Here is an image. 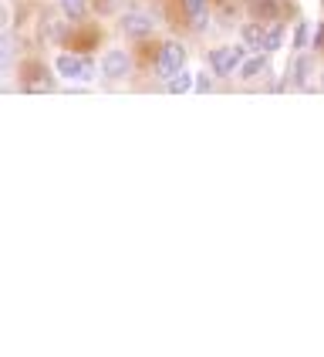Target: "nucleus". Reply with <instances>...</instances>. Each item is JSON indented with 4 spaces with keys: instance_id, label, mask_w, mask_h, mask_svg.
Instances as JSON below:
<instances>
[{
    "instance_id": "obj_1",
    "label": "nucleus",
    "mask_w": 324,
    "mask_h": 357,
    "mask_svg": "<svg viewBox=\"0 0 324 357\" xmlns=\"http://www.w3.org/2000/svg\"><path fill=\"white\" fill-rule=\"evenodd\" d=\"M54 71L64 81L88 84V81H95L101 75V64H95V61L88 58V51L84 54H78V51H61V54H54Z\"/></svg>"
},
{
    "instance_id": "obj_2",
    "label": "nucleus",
    "mask_w": 324,
    "mask_h": 357,
    "mask_svg": "<svg viewBox=\"0 0 324 357\" xmlns=\"http://www.w3.org/2000/svg\"><path fill=\"white\" fill-rule=\"evenodd\" d=\"M54 78H58L54 64L47 68L38 58L20 61V91H27V95H47V91H54Z\"/></svg>"
},
{
    "instance_id": "obj_3",
    "label": "nucleus",
    "mask_w": 324,
    "mask_h": 357,
    "mask_svg": "<svg viewBox=\"0 0 324 357\" xmlns=\"http://www.w3.org/2000/svg\"><path fill=\"white\" fill-rule=\"evenodd\" d=\"M182 68H186V44L176 38L159 40V47L152 54V75L159 81H169L172 75H179Z\"/></svg>"
},
{
    "instance_id": "obj_4",
    "label": "nucleus",
    "mask_w": 324,
    "mask_h": 357,
    "mask_svg": "<svg viewBox=\"0 0 324 357\" xmlns=\"http://www.w3.org/2000/svg\"><path fill=\"white\" fill-rule=\"evenodd\" d=\"M101 75L98 78L105 81V84H122V81L132 78V71L139 68V61L132 58L125 47H108L105 54H101Z\"/></svg>"
},
{
    "instance_id": "obj_5",
    "label": "nucleus",
    "mask_w": 324,
    "mask_h": 357,
    "mask_svg": "<svg viewBox=\"0 0 324 357\" xmlns=\"http://www.w3.org/2000/svg\"><path fill=\"white\" fill-rule=\"evenodd\" d=\"M156 27H159L156 14H149V10H142V7H125L119 14V31L128 40H152Z\"/></svg>"
},
{
    "instance_id": "obj_6",
    "label": "nucleus",
    "mask_w": 324,
    "mask_h": 357,
    "mask_svg": "<svg viewBox=\"0 0 324 357\" xmlns=\"http://www.w3.org/2000/svg\"><path fill=\"white\" fill-rule=\"evenodd\" d=\"M250 51H246V44H223V47H213L209 51V71L216 75V78H237V68L243 64Z\"/></svg>"
},
{
    "instance_id": "obj_7",
    "label": "nucleus",
    "mask_w": 324,
    "mask_h": 357,
    "mask_svg": "<svg viewBox=\"0 0 324 357\" xmlns=\"http://www.w3.org/2000/svg\"><path fill=\"white\" fill-rule=\"evenodd\" d=\"M176 14L182 17V31H193V34H202L213 24L209 0H176Z\"/></svg>"
},
{
    "instance_id": "obj_8",
    "label": "nucleus",
    "mask_w": 324,
    "mask_h": 357,
    "mask_svg": "<svg viewBox=\"0 0 324 357\" xmlns=\"http://www.w3.org/2000/svg\"><path fill=\"white\" fill-rule=\"evenodd\" d=\"M68 24H71V20L64 17V14L54 17L51 10H44V14L38 17V44H44V47L61 44V47H64V44H68V34H71V27H68Z\"/></svg>"
},
{
    "instance_id": "obj_9",
    "label": "nucleus",
    "mask_w": 324,
    "mask_h": 357,
    "mask_svg": "<svg viewBox=\"0 0 324 357\" xmlns=\"http://www.w3.org/2000/svg\"><path fill=\"white\" fill-rule=\"evenodd\" d=\"M274 54H267V51H250L246 58H243V64L237 68V78L243 81V84H253L257 78H263V75H270L274 71Z\"/></svg>"
},
{
    "instance_id": "obj_10",
    "label": "nucleus",
    "mask_w": 324,
    "mask_h": 357,
    "mask_svg": "<svg viewBox=\"0 0 324 357\" xmlns=\"http://www.w3.org/2000/svg\"><path fill=\"white\" fill-rule=\"evenodd\" d=\"M311 68H314V58L307 51H297L294 61H290V71H287V84L294 91H304L307 88V78H311Z\"/></svg>"
},
{
    "instance_id": "obj_11",
    "label": "nucleus",
    "mask_w": 324,
    "mask_h": 357,
    "mask_svg": "<svg viewBox=\"0 0 324 357\" xmlns=\"http://www.w3.org/2000/svg\"><path fill=\"white\" fill-rule=\"evenodd\" d=\"M58 10L71 24H84V20H91L95 7H91V0H58Z\"/></svg>"
},
{
    "instance_id": "obj_12",
    "label": "nucleus",
    "mask_w": 324,
    "mask_h": 357,
    "mask_svg": "<svg viewBox=\"0 0 324 357\" xmlns=\"http://www.w3.org/2000/svg\"><path fill=\"white\" fill-rule=\"evenodd\" d=\"M263 38H267V24H260V20L240 24V40L246 44V51H263Z\"/></svg>"
},
{
    "instance_id": "obj_13",
    "label": "nucleus",
    "mask_w": 324,
    "mask_h": 357,
    "mask_svg": "<svg viewBox=\"0 0 324 357\" xmlns=\"http://www.w3.org/2000/svg\"><path fill=\"white\" fill-rule=\"evenodd\" d=\"M162 91H165V95H189V91H196V75L182 68L179 75H172L169 81H162Z\"/></svg>"
},
{
    "instance_id": "obj_14",
    "label": "nucleus",
    "mask_w": 324,
    "mask_h": 357,
    "mask_svg": "<svg viewBox=\"0 0 324 357\" xmlns=\"http://www.w3.org/2000/svg\"><path fill=\"white\" fill-rule=\"evenodd\" d=\"M284 38H287V27H284V20H274V24H267V38H263V51H267V54L281 51V47H284Z\"/></svg>"
},
{
    "instance_id": "obj_15",
    "label": "nucleus",
    "mask_w": 324,
    "mask_h": 357,
    "mask_svg": "<svg viewBox=\"0 0 324 357\" xmlns=\"http://www.w3.org/2000/svg\"><path fill=\"white\" fill-rule=\"evenodd\" d=\"M290 44H294V54L311 47V24H307V20L297 17V27H294V34H290Z\"/></svg>"
},
{
    "instance_id": "obj_16",
    "label": "nucleus",
    "mask_w": 324,
    "mask_h": 357,
    "mask_svg": "<svg viewBox=\"0 0 324 357\" xmlns=\"http://www.w3.org/2000/svg\"><path fill=\"white\" fill-rule=\"evenodd\" d=\"M213 78H216L213 71H200V75H196V95H209V91L216 88V84H213Z\"/></svg>"
},
{
    "instance_id": "obj_17",
    "label": "nucleus",
    "mask_w": 324,
    "mask_h": 357,
    "mask_svg": "<svg viewBox=\"0 0 324 357\" xmlns=\"http://www.w3.org/2000/svg\"><path fill=\"white\" fill-rule=\"evenodd\" d=\"M311 47H314V51H324V24H321V27H314V38H311Z\"/></svg>"
},
{
    "instance_id": "obj_18",
    "label": "nucleus",
    "mask_w": 324,
    "mask_h": 357,
    "mask_svg": "<svg viewBox=\"0 0 324 357\" xmlns=\"http://www.w3.org/2000/svg\"><path fill=\"white\" fill-rule=\"evenodd\" d=\"M240 3H246V7H253V3H263V0H240Z\"/></svg>"
},
{
    "instance_id": "obj_19",
    "label": "nucleus",
    "mask_w": 324,
    "mask_h": 357,
    "mask_svg": "<svg viewBox=\"0 0 324 357\" xmlns=\"http://www.w3.org/2000/svg\"><path fill=\"white\" fill-rule=\"evenodd\" d=\"M321 91H324V71H321Z\"/></svg>"
},
{
    "instance_id": "obj_20",
    "label": "nucleus",
    "mask_w": 324,
    "mask_h": 357,
    "mask_svg": "<svg viewBox=\"0 0 324 357\" xmlns=\"http://www.w3.org/2000/svg\"><path fill=\"white\" fill-rule=\"evenodd\" d=\"M321 3H324V0H321Z\"/></svg>"
}]
</instances>
